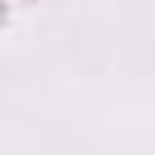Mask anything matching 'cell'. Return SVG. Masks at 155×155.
Returning a JSON list of instances; mask_svg holds the SVG:
<instances>
[{
	"instance_id": "6da1fadb",
	"label": "cell",
	"mask_w": 155,
	"mask_h": 155,
	"mask_svg": "<svg viewBox=\"0 0 155 155\" xmlns=\"http://www.w3.org/2000/svg\"><path fill=\"white\" fill-rule=\"evenodd\" d=\"M0 19H5V5H0Z\"/></svg>"
}]
</instances>
